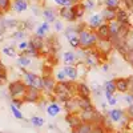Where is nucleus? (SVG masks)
<instances>
[{"label": "nucleus", "mask_w": 133, "mask_h": 133, "mask_svg": "<svg viewBox=\"0 0 133 133\" xmlns=\"http://www.w3.org/2000/svg\"><path fill=\"white\" fill-rule=\"evenodd\" d=\"M27 89V84L23 81H14L9 84V93L14 98H17L20 96H24Z\"/></svg>", "instance_id": "obj_1"}, {"label": "nucleus", "mask_w": 133, "mask_h": 133, "mask_svg": "<svg viewBox=\"0 0 133 133\" xmlns=\"http://www.w3.org/2000/svg\"><path fill=\"white\" fill-rule=\"evenodd\" d=\"M79 37H80V45L83 48H89L96 43V35L88 31H81L79 33Z\"/></svg>", "instance_id": "obj_2"}, {"label": "nucleus", "mask_w": 133, "mask_h": 133, "mask_svg": "<svg viewBox=\"0 0 133 133\" xmlns=\"http://www.w3.org/2000/svg\"><path fill=\"white\" fill-rule=\"evenodd\" d=\"M23 98H24L25 103H36L37 100L40 98V91H39V88L27 85V89H25V93H24Z\"/></svg>", "instance_id": "obj_3"}, {"label": "nucleus", "mask_w": 133, "mask_h": 133, "mask_svg": "<svg viewBox=\"0 0 133 133\" xmlns=\"http://www.w3.org/2000/svg\"><path fill=\"white\" fill-rule=\"evenodd\" d=\"M24 83L29 87H36V88H43V79H40L39 76H36L35 73H29V72H24Z\"/></svg>", "instance_id": "obj_4"}, {"label": "nucleus", "mask_w": 133, "mask_h": 133, "mask_svg": "<svg viewBox=\"0 0 133 133\" xmlns=\"http://www.w3.org/2000/svg\"><path fill=\"white\" fill-rule=\"evenodd\" d=\"M68 89H69V85L66 83H64V81H59L56 85H55V92H56V95L61 100H64V101L68 100V92H69Z\"/></svg>", "instance_id": "obj_5"}, {"label": "nucleus", "mask_w": 133, "mask_h": 133, "mask_svg": "<svg viewBox=\"0 0 133 133\" xmlns=\"http://www.w3.org/2000/svg\"><path fill=\"white\" fill-rule=\"evenodd\" d=\"M97 35H98V37L101 39V40H109L110 37H112V33H110L109 25L101 24V25L98 27V29H97Z\"/></svg>", "instance_id": "obj_6"}, {"label": "nucleus", "mask_w": 133, "mask_h": 133, "mask_svg": "<svg viewBox=\"0 0 133 133\" xmlns=\"http://www.w3.org/2000/svg\"><path fill=\"white\" fill-rule=\"evenodd\" d=\"M60 15H61L63 19L68 20V21H73V20H76V19H75V15H73V9H72V7H63V8L60 9Z\"/></svg>", "instance_id": "obj_7"}, {"label": "nucleus", "mask_w": 133, "mask_h": 133, "mask_svg": "<svg viewBox=\"0 0 133 133\" xmlns=\"http://www.w3.org/2000/svg\"><path fill=\"white\" fill-rule=\"evenodd\" d=\"M116 19L120 24H129V17H128V14L125 12L124 9H117V14H116Z\"/></svg>", "instance_id": "obj_8"}, {"label": "nucleus", "mask_w": 133, "mask_h": 133, "mask_svg": "<svg viewBox=\"0 0 133 133\" xmlns=\"http://www.w3.org/2000/svg\"><path fill=\"white\" fill-rule=\"evenodd\" d=\"M44 19H45V21H48V23H53V21H56V12H55V9L52 8H45L44 9Z\"/></svg>", "instance_id": "obj_9"}, {"label": "nucleus", "mask_w": 133, "mask_h": 133, "mask_svg": "<svg viewBox=\"0 0 133 133\" xmlns=\"http://www.w3.org/2000/svg\"><path fill=\"white\" fill-rule=\"evenodd\" d=\"M12 7L16 12H23L28 8V4H27V0H15Z\"/></svg>", "instance_id": "obj_10"}, {"label": "nucleus", "mask_w": 133, "mask_h": 133, "mask_svg": "<svg viewBox=\"0 0 133 133\" xmlns=\"http://www.w3.org/2000/svg\"><path fill=\"white\" fill-rule=\"evenodd\" d=\"M77 105H79L83 110H85V109H92V108H93L92 104H91V101H89V97H81V96H80V98L77 100Z\"/></svg>", "instance_id": "obj_11"}, {"label": "nucleus", "mask_w": 133, "mask_h": 133, "mask_svg": "<svg viewBox=\"0 0 133 133\" xmlns=\"http://www.w3.org/2000/svg\"><path fill=\"white\" fill-rule=\"evenodd\" d=\"M72 9H73L75 19H80V17H83L84 14H85V5H83V4H76V5L72 7Z\"/></svg>", "instance_id": "obj_12"}, {"label": "nucleus", "mask_w": 133, "mask_h": 133, "mask_svg": "<svg viewBox=\"0 0 133 133\" xmlns=\"http://www.w3.org/2000/svg\"><path fill=\"white\" fill-rule=\"evenodd\" d=\"M128 87H129V81L127 79H117L116 80V88H117V91L127 92L128 91Z\"/></svg>", "instance_id": "obj_13"}, {"label": "nucleus", "mask_w": 133, "mask_h": 133, "mask_svg": "<svg viewBox=\"0 0 133 133\" xmlns=\"http://www.w3.org/2000/svg\"><path fill=\"white\" fill-rule=\"evenodd\" d=\"M109 28H110V33H112V37H118L120 36V28H121V24L118 21H112L109 24Z\"/></svg>", "instance_id": "obj_14"}, {"label": "nucleus", "mask_w": 133, "mask_h": 133, "mask_svg": "<svg viewBox=\"0 0 133 133\" xmlns=\"http://www.w3.org/2000/svg\"><path fill=\"white\" fill-rule=\"evenodd\" d=\"M66 121L69 123V125L72 127V128H77L81 123H80V118L77 117L76 115H73V113H71V115H68L66 116Z\"/></svg>", "instance_id": "obj_15"}, {"label": "nucleus", "mask_w": 133, "mask_h": 133, "mask_svg": "<svg viewBox=\"0 0 133 133\" xmlns=\"http://www.w3.org/2000/svg\"><path fill=\"white\" fill-rule=\"evenodd\" d=\"M116 11L113 9V8H105L104 11H103V14H101V16L105 19V20H113L115 17H116Z\"/></svg>", "instance_id": "obj_16"}, {"label": "nucleus", "mask_w": 133, "mask_h": 133, "mask_svg": "<svg viewBox=\"0 0 133 133\" xmlns=\"http://www.w3.org/2000/svg\"><path fill=\"white\" fill-rule=\"evenodd\" d=\"M95 109L92 108V109H85V110H83V116H81V118L84 120V121H92L93 120V117H95Z\"/></svg>", "instance_id": "obj_17"}, {"label": "nucleus", "mask_w": 133, "mask_h": 133, "mask_svg": "<svg viewBox=\"0 0 133 133\" xmlns=\"http://www.w3.org/2000/svg\"><path fill=\"white\" fill-rule=\"evenodd\" d=\"M101 21H103V16L101 15H93L91 19H89V23L93 28H98L101 25Z\"/></svg>", "instance_id": "obj_18"}, {"label": "nucleus", "mask_w": 133, "mask_h": 133, "mask_svg": "<svg viewBox=\"0 0 133 133\" xmlns=\"http://www.w3.org/2000/svg\"><path fill=\"white\" fill-rule=\"evenodd\" d=\"M77 89H79V95H80L81 97H89L91 89H89V88H88L85 84H79Z\"/></svg>", "instance_id": "obj_19"}, {"label": "nucleus", "mask_w": 133, "mask_h": 133, "mask_svg": "<svg viewBox=\"0 0 133 133\" xmlns=\"http://www.w3.org/2000/svg\"><path fill=\"white\" fill-rule=\"evenodd\" d=\"M64 73L69 77V79L75 80L76 77H77V69L73 68V66H65L64 68Z\"/></svg>", "instance_id": "obj_20"}, {"label": "nucleus", "mask_w": 133, "mask_h": 133, "mask_svg": "<svg viewBox=\"0 0 133 133\" xmlns=\"http://www.w3.org/2000/svg\"><path fill=\"white\" fill-rule=\"evenodd\" d=\"M76 133H92V127L88 124V123H83L77 127Z\"/></svg>", "instance_id": "obj_21"}, {"label": "nucleus", "mask_w": 133, "mask_h": 133, "mask_svg": "<svg viewBox=\"0 0 133 133\" xmlns=\"http://www.w3.org/2000/svg\"><path fill=\"white\" fill-rule=\"evenodd\" d=\"M31 43L33 44V47H35L37 51H40L41 48H43V45H44V43H43V37L41 36H35V37H33L32 40H31Z\"/></svg>", "instance_id": "obj_22"}, {"label": "nucleus", "mask_w": 133, "mask_h": 133, "mask_svg": "<svg viewBox=\"0 0 133 133\" xmlns=\"http://www.w3.org/2000/svg\"><path fill=\"white\" fill-rule=\"evenodd\" d=\"M55 81L52 80V79H43V88H45V89H48V91H55Z\"/></svg>", "instance_id": "obj_23"}, {"label": "nucleus", "mask_w": 133, "mask_h": 133, "mask_svg": "<svg viewBox=\"0 0 133 133\" xmlns=\"http://www.w3.org/2000/svg\"><path fill=\"white\" fill-rule=\"evenodd\" d=\"M110 118H112L113 121H118L121 117H123V112H121L120 109H113V110H110Z\"/></svg>", "instance_id": "obj_24"}, {"label": "nucleus", "mask_w": 133, "mask_h": 133, "mask_svg": "<svg viewBox=\"0 0 133 133\" xmlns=\"http://www.w3.org/2000/svg\"><path fill=\"white\" fill-rule=\"evenodd\" d=\"M68 39H69V43H71V45H72L73 48H77V47L80 45V37H79V35H77V33H76V35L69 36Z\"/></svg>", "instance_id": "obj_25"}, {"label": "nucleus", "mask_w": 133, "mask_h": 133, "mask_svg": "<svg viewBox=\"0 0 133 133\" xmlns=\"http://www.w3.org/2000/svg\"><path fill=\"white\" fill-rule=\"evenodd\" d=\"M60 112V108H59V105H56V104H51L49 107H48V115L49 116H56L57 113Z\"/></svg>", "instance_id": "obj_26"}, {"label": "nucleus", "mask_w": 133, "mask_h": 133, "mask_svg": "<svg viewBox=\"0 0 133 133\" xmlns=\"http://www.w3.org/2000/svg\"><path fill=\"white\" fill-rule=\"evenodd\" d=\"M75 59H76V56H75L73 52H65L64 53V61H65V64H72L75 61Z\"/></svg>", "instance_id": "obj_27"}, {"label": "nucleus", "mask_w": 133, "mask_h": 133, "mask_svg": "<svg viewBox=\"0 0 133 133\" xmlns=\"http://www.w3.org/2000/svg\"><path fill=\"white\" fill-rule=\"evenodd\" d=\"M49 29V25H48V21H45V23H43L41 25H40V28L37 29V35L39 36H43L44 33H45Z\"/></svg>", "instance_id": "obj_28"}, {"label": "nucleus", "mask_w": 133, "mask_h": 133, "mask_svg": "<svg viewBox=\"0 0 133 133\" xmlns=\"http://www.w3.org/2000/svg\"><path fill=\"white\" fill-rule=\"evenodd\" d=\"M105 91H109V92H115L117 91V88H116V81H107L105 84Z\"/></svg>", "instance_id": "obj_29"}, {"label": "nucleus", "mask_w": 133, "mask_h": 133, "mask_svg": "<svg viewBox=\"0 0 133 133\" xmlns=\"http://www.w3.org/2000/svg\"><path fill=\"white\" fill-rule=\"evenodd\" d=\"M105 5H107V8L116 9L117 5H118V0H105Z\"/></svg>", "instance_id": "obj_30"}, {"label": "nucleus", "mask_w": 133, "mask_h": 133, "mask_svg": "<svg viewBox=\"0 0 133 133\" xmlns=\"http://www.w3.org/2000/svg\"><path fill=\"white\" fill-rule=\"evenodd\" d=\"M19 64L21 66H27V65L31 64V59L27 57V56H21V57H19Z\"/></svg>", "instance_id": "obj_31"}, {"label": "nucleus", "mask_w": 133, "mask_h": 133, "mask_svg": "<svg viewBox=\"0 0 133 133\" xmlns=\"http://www.w3.org/2000/svg\"><path fill=\"white\" fill-rule=\"evenodd\" d=\"M31 123L35 125V127H43V124H44V120L43 118H40V117H32L31 118Z\"/></svg>", "instance_id": "obj_32"}, {"label": "nucleus", "mask_w": 133, "mask_h": 133, "mask_svg": "<svg viewBox=\"0 0 133 133\" xmlns=\"http://www.w3.org/2000/svg\"><path fill=\"white\" fill-rule=\"evenodd\" d=\"M11 110H12V113H14V116L16 117V118H19V120H21V118H23V115H21L20 112H19V109L12 104V105H11Z\"/></svg>", "instance_id": "obj_33"}, {"label": "nucleus", "mask_w": 133, "mask_h": 133, "mask_svg": "<svg viewBox=\"0 0 133 133\" xmlns=\"http://www.w3.org/2000/svg\"><path fill=\"white\" fill-rule=\"evenodd\" d=\"M11 5V2L9 0H0V8H2L3 11H7Z\"/></svg>", "instance_id": "obj_34"}, {"label": "nucleus", "mask_w": 133, "mask_h": 133, "mask_svg": "<svg viewBox=\"0 0 133 133\" xmlns=\"http://www.w3.org/2000/svg\"><path fill=\"white\" fill-rule=\"evenodd\" d=\"M53 2H56L59 5H63V7H69L72 4L71 0H53Z\"/></svg>", "instance_id": "obj_35"}, {"label": "nucleus", "mask_w": 133, "mask_h": 133, "mask_svg": "<svg viewBox=\"0 0 133 133\" xmlns=\"http://www.w3.org/2000/svg\"><path fill=\"white\" fill-rule=\"evenodd\" d=\"M3 52H4L5 55H8V56H11V57L15 56V49L11 48V47H5V48L3 49Z\"/></svg>", "instance_id": "obj_36"}, {"label": "nucleus", "mask_w": 133, "mask_h": 133, "mask_svg": "<svg viewBox=\"0 0 133 133\" xmlns=\"http://www.w3.org/2000/svg\"><path fill=\"white\" fill-rule=\"evenodd\" d=\"M0 79H7V69L2 63H0Z\"/></svg>", "instance_id": "obj_37"}, {"label": "nucleus", "mask_w": 133, "mask_h": 133, "mask_svg": "<svg viewBox=\"0 0 133 133\" xmlns=\"http://www.w3.org/2000/svg\"><path fill=\"white\" fill-rule=\"evenodd\" d=\"M5 28H7V25H5V20L0 21V37H2V36H3V33L5 32Z\"/></svg>", "instance_id": "obj_38"}, {"label": "nucleus", "mask_w": 133, "mask_h": 133, "mask_svg": "<svg viewBox=\"0 0 133 133\" xmlns=\"http://www.w3.org/2000/svg\"><path fill=\"white\" fill-rule=\"evenodd\" d=\"M125 57H127V60H128L129 63H132V64H133V49H130V51L125 55Z\"/></svg>", "instance_id": "obj_39"}, {"label": "nucleus", "mask_w": 133, "mask_h": 133, "mask_svg": "<svg viewBox=\"0 0 133 133\" xmlns=\"http://www.w3.org/2000/svg\"><path fill=\"white\" fill-rule=\"evenodd\" d=\"M17 23L15 20H5V25H7V28H11V27H15Z\"/></svg>", "instance_id": "obj_40"}, {"label": "nucleus", "mask_w": 133, "mask_h": 133, "mask_svg": "<svg viewBox=\"0 0 133 133\" xmlns=\"http://www.w3.org/2000/svg\"><path fill=\"white\" fill-rule=\"evenodd\" d=\"M12 37H14V39H21V37H24V32H21V31L15 32L14 35H12Z\"/></svg>", "instance_id": "obj_41"}, {"label": "nucleus", "mask_w": 133, "mask_h": 133, "mask_svg": "<svg viewBox=\"0 0 133 133\" xmlns=\"http://www.w3.org/2000/svg\"><path fill=\"white\" fill-rule=\"evenodd\" d=\"M28 44H29V43H25V41H24V43H20L19 49H20V51H27V48H28Z\"/></svg>", "instance_id": "obj_42"}, {"label": "nucleus", "mask_w": 133, "mask_h": 133, "mask_svg": "<svg viewBox=\"0 0 133 133\" xmlns=\"http://www.w3.org/2000/svg\"><path fill=\"white\" fill-rule=\"evenodd\" d=\"M95 5H93V2L92 0H88V2L85 3V8H88V9H92Z\"/></svg>", "instance_id": "obj_43"}, {"label": "nucleus", "mask_w": 133, "mask_h": 133, "mask_svg": "<svg viewBox=\"0 0 133 133\" xmlns=\"http://www.w3.org/2000/svg\"><path fill=\"white\" fill-rule=\"evenodd\" d=\"M124 3L128 8H132L133 7V0H124Z\"/></svg>", "instance_id": "obj_44"}, {"label": "nucleus", "mask_w": 133, "mask_h": 133, "mask_svg": "<svg viewBox=\"0 0 133 133\" xmlns=\"http://www.w3.org/2000/svg\"><path fill=\"white\" fill-rule=\"evenodd\" d=\"M65 76H66V75H65V73H64V71H63V72H60V73L57 75V79H59L60 81H63V80H64V77H65Z\"/></svg>", "instance_id": "obj_45"}, {"label": "nucleus", "mask_w": 133, "mask_h": 133, "mask_svg": "<svg viewBox=\"0 0 133 133\" xmlns=\"http://www.w3.org/2000/svg\"><path fill=\"white\" fill-rule=\"evenodd\" d=\"M55 25H56V31H61L63 29V24L60 23V21H56V24H55Z\"/></svg>", "instance_id": "obj_46"}, {"label": "nucleus", "mask_w": 133, "mask_h": 133, "mask_svg": "<svg viewBox=\"0 0 133 133\" xmlns=\"http://www.w3.org/2000/svg\"><path fill=\"white\" fill-rule=\"evenodd\" d=\"M105 95H107V98H108V100H110V98H112V95H113V92L105 91Z\"/></svg>", "instance_id": "obj_47"}, {"label": "nucleus", "mask_w": 133, "mask_h": 133, "mask_svg": "<svg viewBox=\"0 0 133 133\" xmlns=\"http://www.w3.org/2000/svg\"><path fill=\"white\" fill-rule=\"evenodd\" d=\"M125 100L129 103V104H133V96H127L125 97Z\"/></svg>", "instance_id": "obj_48"}, {"label": "nucleus", "mask_w": 133, "mask_h": 133, "mask_svg": "<svg viewBox=\"0 0 133 133\" xmlns=\"http://www.w3.org/2000/svg\"><path fill=\"white\" fill-rule=\"evenodd\" d=\"M108 103H109V105H115L117 101H116V98H113V97H112L110 100H108Z\"/></svg>", "instance_id": "obj_49"}, {"label": "nucleus", "mask_w": 133, "mask_h": 133, "mask_svg": "<svg viewBox=\"0 0 133 133\" xmlns=\"http://www.w3.org/2000/svg\"><path fill=\"white\" fill-rule=\"evenodd\" d=\"M2 11H3V9H2V8H0V14H2Z\"/></svg>", "instance_id": "obj_50"}]
</instances>
